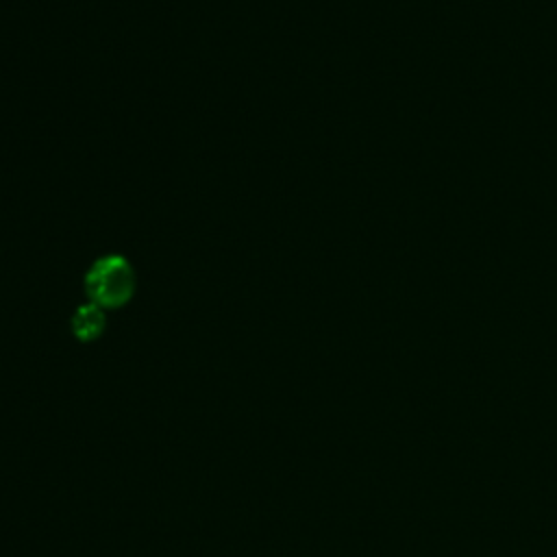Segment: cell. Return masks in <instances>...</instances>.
I'll return each instance as SVG.
<instances>
[{
  "instance_id": "obj_1",
  "label": "cell",
  "mask_w": 557,
  "mask_h": 557,
  "mask_svg": "<svg viewBox=\"0 0 557 557\" xmlns=\"http://www.w3.org/2000/svg\"><path fill=\"white\" fill-rule=\"evenodd\" d=\"M91 302L104 307H122L135 289V274L124 257L109 255L98 259L85 278Z\"/></svg>"
},
{
  "instance_id": "obj_2",
  "label": "cell",
  "mask_w": 557,
  "mask_h": 557,
  "mask_svg": "<svg viewBox=\"0 0 557 557\" xmlns=\"http://www.w3.org/2000/svg\"><path fill=\"white\" fill-rule=\"evenodd\" d=\"M104 311L96 302L81 305L72 315V331L81 342H91L104 331Z\"/></svg>"
}]
</instances>
